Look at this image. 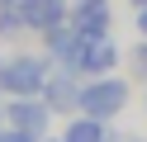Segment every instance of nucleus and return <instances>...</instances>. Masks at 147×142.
<instances>
[{"mask_svg":"<svg viewBox=\"0 0 147 142\" xmlns=\"http://www.w3.org/2000/svg\"><path fill=\"white\" fill-rule=\"evenodd\" d=\"M19 14L29 28H57L62 19H67V0H19Z\"/></svg>","mask_w":147,"mask_h":142,"instance_id":"nucleus-3","label":"nucleus"},{"mask_svg":"<svg viewBox=\"0 0 147 142\" xmlns=\"http://www.w3.org/2000/svg\"><path fill=\"white\" fill-rule=\"evenodd\" d=\"M0 142H33V133H24V128H10V133H0Z\"/></svg>","mask_w":147,"mask_h":142,"instance_id":"nucleus-9","label":"nucleus"},{"mask_svg":"<svg viewBox=\"0 0 147 142\" xmlns=\"http://www.w3.org/2000/svg\"><path fill=\"white\" fill-rule=\"evenodd\" d=\"M138 28H142V38H147V5H142V14H138Z\"/></svg>","mask_w":147,"mask_h":142,"instance_id":"nucleus-11","label":"nucleus"},{"mask_svg":"<svg viewBox=\"0 0 147 142\" xmlns=\"http://www.w3.org/2000/svg\"><path fill=\"white\" fill-rule=\"evenodd\" d=\"M43 90H48V104H57V109H76V104H81V90H71L67 76H52Z\"/></svg>","mask_w":147,"mask_h":142,"instance_id":"nucleus-7","label":"nucleus"},{"mask_svg":"<svg viewBox=\"0 0 147 142\" xmlns=\"http://www.w3.org/2000/svg\"><path fill=\"white\" fill-rule=\"evenodd\" d=\"M123 104H128V85L123 81H95V85L81 90V104H76V109L90 114V118H109V114H119Z\"/></svg>","mask_w":147,"mask_h":142,"instance_id":"nucleus-2","label":"nucleus"},{"mask_svg":"<svg viewBox=\"0 0 147 142\" xmlns=\"http://www.w3.org/2000/svg\"><path fill=\"white\" fill-rule=\"evenodd\" d=\"M133 5H147V0H133Z\"/></svg>","mask_w":147,"mask_h":142,"instance_id":"nucleus-13","label":"nucleus"},{"mask_svg":"<svg viewBox=\"0 0 147 142\" xmlns=\"http://www.w3.org/2000/svg\"><path fill=\"white\" fill-rule=\"evenodd\" d=\"M67 142H109V137H105V128H100V118L86 114V118H76L67 128Z\"/></svg>","mask_w":147,"mask_h":142,"instance_id":"nucleus-8","label":"nucleus"},{"mask_svg":"<svg viewBox=\"0 0 147 142\" xmlns=\"http://www.w3.org/2000/svg\"><path fill=\"white\" fill-rule=\"evenodd\" d=\"M10 118H14V128L38 133V137H43V128H48V104H38L33 95H19V100L10 104Z\"/></svg>","mask_w":147,"mask_h":142,"instance_id":"nucleus-6","label":"nucleus"},{"mask_svg":"<svg viewBox=\"0 0 147 142\" xmlns=\"http://www.w3.org/2000/svg\"><path fill=\"white\" fill-rule=\"evenodd\" d=\"M71 24H76L86 38H100L109 28V0H81V5L71 9Z\"/></svg>","mask_w":147,"mask_h":142,"instance_id":"nucleus-5","label":"nucleus"},{"mask_svg":"<svg viewBox=\"0 0 147 142\" xmlns=\"http://www.w3.org/2000/svg\"><path fill=\"white\" fill-rule=\"evenodd\" d=\"M138 71L147 76V47H142V52H138Z\"/></svg>","mask_w":147,"mask_h":142,"instance_id":"nucleus-10","label":"nucleus"},{"mask_svg":"<svg viewBox=\"0 0 147 142\" xmlns=\"http://www.w3.org/2000/svg\"><path fill=\"white\" fill-rule=\"evenodd\" d=\"M5 5H19V0H0V9H5Z\"/></svg>","mask_w":147,"mask_h":142,"instance_id":"nucleus-12","label":"nucleus"},{"mask_svg":"<svg viewBox=\"0 0 147 142\" xmlns=\"http://www.w3.org/2000/svg\"><path fill=\"white\" fill-rule=\"evenodd\" d=\"M48 85V71H43L38 57H10V62H0V90L10 95H38Z\"/></svg>","mask_w":147,"mask_h":142,"instance_id":"nucleus-1","label":"nucleus"},{"mask_svg":"<svg viewBox=\"0 0 147 142\" xmlns=\"http://www.w3.org/2000/svg\"><path fill=\"white\" fill-rule=\"evenodd\" d=\"M114 62H119V47L109 43L105 33L100 38H86V47H81V71H90V76H105V71H114Z\"/></svg>","mask_w":147,"mask_h":142,"instance_id":"nucleus-4","label":"nucleus"}]
</instances>
